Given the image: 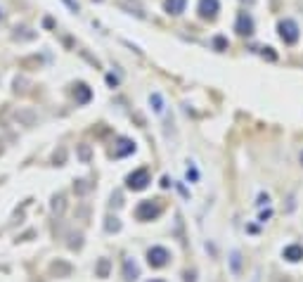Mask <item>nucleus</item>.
<instances>
[{"label": "nucleus", "mask_w": 303, "mask_h": 282, "mask_svg": "<svg viewBox=\"0 0 303 282\" xmlns=\"http://www.w3.org/2000/svg\"><path fill=\"white\" fill-rule=\"evenodd\" d=\"M168 259H171V254H168V249H164V247H152L149 251H147V261H149V266H154V268H164L166 263H168Z\"/></svg>", "instance_id": "nucleus-1"}, {"label": "nucleus", "mask_w": 303, "mask_h": 282, "mask_svg": "<svg viewBox=\"0 0 303 282\" xmlns=\"http://www.w3.org/2000/svg\"><path fill=\"white\" fill-rule=\"evenodd\" d=\"M159 213H161V207H159L157 202H140V207L135 209V216L140 220H152V218H157Z\"/></svg>", "instance_id": "nucleus-2"}, {"label": "nucleus", "mask_w": 303, "mask_h": 282, "mask_svg": "<svg viewBox=\"0 0 303 282\" xmlns=\"http://www.w3.org/2000/svg\"><path fill=\"white\" fill-rule=\"evenodd\" d=\"M128 187L131 190H145L147 185H149V173L145 171V168H140V171H133L131 176H128Z\"/></svg>", "instance_id": "nucleus-3"}, {"label": "nucleus", "mask_w": 303, "mask_h": 282, "mask_svg": "<svg viewBox=\"0 0 303 282\" xmlns=\"http://www.w3.org/2000/svg\"><path fill=\"white\" fill-rule=\"evenodd\" d=\"M280 36L284 38V43H296L298 41V26L291 19L282 21V24H280Z\"/></svg>", "instance_id": "nucleus-4"}, {"label": "nucleus", "mask_w": 303, "mask_h": 282, "mask_svg": "<svg viewBox=\"0 0 303 282\" xmlns=\"http://www.w3.org/2000/svg\"><path fill=\"white\" fill-rule=\"evenodd\" d=\"M284 259H287V261H301L303 259V247L301 244H291V247H287L284 249Z\"/></svg>", "instance_id": "nucleus-5"}, {"label": "nucleus", "mask_w": 303, "mask_h": 282, "mask_svg": "<svg viewBox=\"0 0 303 282\" xmlns=\"http://www.w3.org/2000/svg\"><path fill=\"white\" fill-rule=\"evenodd\" d=\"M124 275H126V280H128V282H131V280H135V277L140 275L138 263L133 261V259H126V263H124Z\"/></svg>", "instance_id": "nucleus-6"}, {"label": "nucleus", "mask_w": 303, "mask_h": 282, "mask_svg": "<svg viewBox=\"0 0 303 282\" xmlns=\"http://www.w3.org/2000/svg\"><path fill=\"white\" fill-rule=\"evenodd\" d=\"M133 150H135V145H133L131 140L121 138L118 140V145H116V150H114V157H126V154H131Z\"/></svg>", "instance_id": "nucleus-7"}, {"label": "nucleus", "mask_w": 303, "mask_h": 282, "mask_svg": "<svg viewBox=\"0 0 303 282\" xmlns=\"http://www.w3.org/2000/svg\"><path fill=\"white\" fill-rule=\"evenodd\" d=\"M199 10L204 17H214L218 12V0H201L199 3Z\"/></svg>", "instance_id": "nucleus-8"}, {"label": "nucleus", "mask_w": 303, "mask_h": 282, "mask_svg": "<svg viewBox=\"0 0 303 282\" xmlns=\"http://www.w3.org/2000/svg\"><path fill=\"white\" fill-rule=\"evenodd\" d=\"M237 31H239V34H251V19H249V17H244V14H241L239 17V21H237Z\"/></svg>", "instance_id": "nucleus-9"}, {"label": "nucleus", "mask_w": 303, "mask_h": 282, "mask_svg": "<svg viewBox=\"0 0 303 282\" xmlns=\"http://www.w3.org/2000/svg\"><path fill=\"white\" fill-rule=\"evenodd\" d=\"M183 5H185V0H168V10H171L173 14H178L180 10H183Z\"/></svg>", "instance_id": "nucleus-10"}, {"label": "nucleus", "mask_w": 303, "mask_h": 282, "mask_svg": "<svg viewBox=\"0 0 303 282\" xmlns=\"http://www.w3.org/2000/svg\"><path fill=\"white\" fill-rule=\"evenodd\" d=\"M149 102H154V109H157V111L164 109V102H161V97H159V95H152V97H149Z\"/></svg>", "instance_id": "nucleus-11"}, {"label": "nucleus", "mask_w": 303, "mask_h": 282, "mask_svg": "<svg viewBox=\"0 0 303 282\" xmlns=\"http://www.w3.org/2000/svg\"><path fill=\"white\" fill-rule=\"evenodd\" d=\"M107 220H109V223H107V230H109V233H111V230H118V228H121L116 223V218H107Z\"/></svg>", "instance_id": "nucleus-12"}, {"label": "nucleus", "mask_w": 303, "mask_h": 282, "mask_svg": "<svg viewBox=\"0 0 303 282\" xmlns=\"http://www.w3.org/2000/svg\"><path fill=\"white\" fill-rule=\"evenodd\" d=\"M107 270H109V261H102L100 263V275H107Z\"/></svg>", "instance_id": "nucleus-13"}, {"label": "nucleus", "mask_w": 303, "mask_h": 282, "mask_svg": "<svg viewBox=\"0 0 303 282\" xmlns=\"http://www.w3.org/2000/svg\"><path fill=\"white\" fill-rule=\"evenodd\" d=\"M232 268H234V270H239V254H237V251L232 254Z\"/></svg>", "instance_id": "nucleus-14"}, {"label": "nucleus", "mask_w": 303, "mask_h": 282, "mask_svg": "<svg viewBox=\"0 0 303 282\" xmlns=\"http://www.w3.org/2000/svg\"><path fill=\"white\" fill-rule=\"evenodd\" d=\"M268 200H270L268 194H261V197H258V204H268Z\"/></svg>", "instance_id": "nucleus-15"}, {"label": "nucleus", "mask_w": 303, "mask_h": 282, "mask_svg": "<svg viewBox=\"0 0 303 282\" xmlns=\"http://www.w3.org/2000/svg\"><path fill=\"white\" fill-rule=\"evenodd\" d=\"M152 282H164V280H152Z\"/></svg>", "instance_id": "nucleus-16"}, {"label": "nucleus", "mask_w": 303, "mask_h": 282, "mask_svg": "<svg viewBox=\"0 0 303 282\" xmlns=\"http://www.w3.org/2000/svg\"><path fill=\"white\" fill-rule=\"evenodd\" d=\"M301 161H303V152H301Z\"/></svg>", "instance_id": "nucleus-17"}]
</instances>
